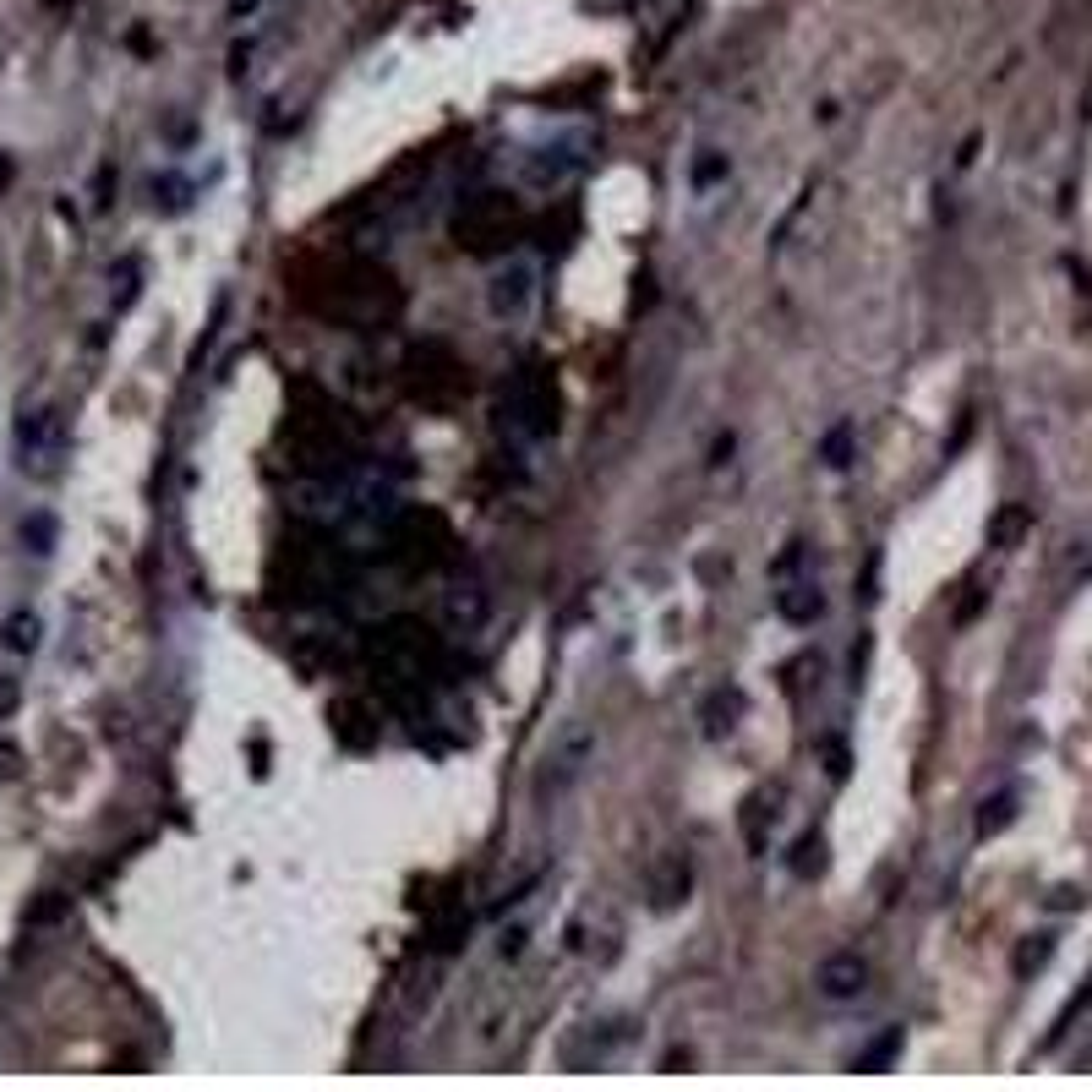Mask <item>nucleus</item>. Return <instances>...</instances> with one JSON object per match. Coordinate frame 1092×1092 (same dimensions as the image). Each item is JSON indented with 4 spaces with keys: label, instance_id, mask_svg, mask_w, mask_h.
Listing matches in <instances>:
<instances>
[{
    "label": "nucleus",
    "instance_id": "15",
    "mask_svg": "<svg viewBox=\"0 0 1092 1092\" xmlns=\"http://www.w3.org/2000/svg\"><path fill=\"white\" fill-rule=\"evenodd\" d=\"M683 891H689V863H683V857H667V874H661V885H656V902L672 907Z\"/></svg>",
    "mask_w": 1092,
    "mask_h": 1092
},
{
    "label": "nucleus",
    "instance_id": "3",
    "mask_svg": "<svg viewBox=\"0 0 1092 1092\" xmlns=\"http://www.w3.org/2000/svg\"><path fill=\"white\" fill-rule=\"evenodd\" d=\"M514 230H519V202L508 197V191H475V197H465V208L454 213V236H459V247H471V252L508 247Z\"/></svg>",
    "mask_w": 1092,
    "mask_h": 1092
},
{
    "label": "nucleus",
    "instance_id": "16",
    "mask_svg": "<svg viewBox=\"0 0 1092 1092\" xmlns=\"http://www.w3.org/2000/svg\"><path fill=\"white\" fill-rule=\"evenodd\" d=\"M803 557H809V546H803V541H787V552L770 563V579H792L803 568Z\"/></svg>",
    "mask_w": 1092,
    "mask_h": 1092
},
{
    "label": "nucleus",
    "instance_id": "24",
    "mask_svg": "<svg viewBox=\"0 0 1092 1092\" xmlns=\"http://www.w3.org/2000/svg\"><path fill=\"white\" fill-rule=\"evenodd\" d=\"M257 0H230V17H241V12H252Z\"/></svg>",
    "mask_w": 1092,
    "mask_h": 1092
},
{
    "label": "nucleus",
    "instance_id": "17",
    "mask_svg": "<svg viewBox=\"0 0 1092 1092\" xmlns=\"http://www.w3.org/2000/svg\"><path fill=\"white\" fill-rule=\"evenodd\" d=\"M896 1049H902V1033H885V1038H880V1044H874V1049H869V1055H857V1070H880V1065H885V1059H891V1055H896Z\"/></svg>",
    "mask_w": 1092,
    "mask_h": 1092
},
{
    "label": "nucleus",
    "instance_id": "25",
    "mask_svg": "<svg viewBox=\"0 0 1092 1092\" xmlns=\"http://www.w3.org/2000/svg\"><path fill=\"white\" fill-rule=\"evenodd\" d=\"M6 181H12V165H6V159H0V186H6Z\"/></svg>",
    "mask_w": 1092,
    "mask_h": 1092
},
{
    "label": "nucleus",
    "instance_id": "14",
    "mask_svg": "<svg viewBox=\"0 0 1092 1092\" xmlns=\"http://www.w3.org/2000/svg\"><path fill=\"white\" fill-rule=\"evenodd\" d=\"M23 541H28V552L44 557L49 546H55V519H49V514H28L23 519Z\"/></svg>",
    "mask_w": 1092,
    "mask_h": 1092
},
{
    "label": "nucleus",
    "instance_id": "18",
    "mask_svg": "<svg viewBox=\"0 0 1092 1092\" xmlns=\"http://www.w3.org/2000/svg\"><path fill=\"white\" fill-rule=\"evenodd\" d=\"M727 176V153H710V159H699V165H693V186L705 191L710 181H721Z\"/></svg>",
    "mask_w": 1092,
    "mask_h": 1092
},
{
    "label": "nucleus",
    "instance_id": "21",
    "mask_svg": "<svg viewBox=\"0 0 1092 1092\" xmlns=\"http://www.w3.org/2000/svg\"><path fill=\"white\" fill-rule=\"evenodd\" d=\"M17 764H23V749H17L12 738H0V781H6V775H17Z\"/></svg>",
    "mask_w": 1092,
    "mask_h": 1092
},
{
    "label": "nucleus",
    "instance_id": "12",
    "mask_svg": "<svg viewBox=\"0 0 1092 1092\" xmlns=\"http://www.w3.org/2000/svg\"><path fill=\"white\" fill-rule=\"evenodd\" d=\"M38 639H44V622H38V612H28V607H17L12 618L0 622V645L12 650V656H34Z\"/></svg>",
    "mask_w": 1092,
    "mask_h": 1092
},
{
    "label": "nucleus",
    "instance_id": "4",
    "mask_svg": "<svg viewBox=\"0 0 1092 1092\" xmlns=\"http://www.w3.org/2000/svg\"><path fill=\"white\" fill-rule=\"evenodd\" d=\"M596 760V732L585 727V721H574V727H563L552 738V749H546V760H541V775H536V798H563L568 787H574L579 775H585V764Z\"/></svg>",
    "mask_w": 1092,
    "mask_h": 1092
},
{
    "label": "nucleus",
    "instance_id": "13",
    "mask_svg": "<svg viewBox=\"0 0 1092 1092\" xmlns=\"http://www.w3.org/2000/svg\"><path fill=\"white\" fill-rule=\"evenodd\" d=\"M481 618H486L481 585H465V590H454V596H448V622H454V628H475Z\"/></svg>",
    "mask_w": 1092,
    "mask_h": 1092
},
{
    "label": "nucleus",
    "instance_id": "5",
    "mask_svg": "<svg viewBox=\"0 0 1092 1092\" xmlns=\"http://www.w3.org/2000/svg\"><path fill=\"white\" fill-rule=\"evenodd\" d=\"M328 306L339 318H388L400 306V290L388 284V273L361 268V273H339V290H333Z\"/></svg>",
    "mask_w": 1092,
    "mask_h": 1092
},
{
    "label": "nucleus",
    "instance_id": "23",
    "mask_svg": "<svg viewBox=\"0 0 1092 1092\" xmlns=\"http://www.w3.org/2000/svg\"><path fill=\"white\" fill-rule=\"evenodd\" d=\"M825 760H831V775H846V754H841V743H825Z\"/></svg>",
    "mask_w": 1092,
    "mask_h": 1092
},
{
    "label": "nucleus",
    "instance_id": "7",
    "mask_svg": "<svg viewBox=\"0 0 1092 1092\" xmlns=\"http://www.w3.org/2000/svg\"><path fill=\"white\" fill-rule=\"evenodd\" d=\"M486 301H492V318H503V323L525 318L530 306H536V262H525V257L503 262V268L492 273Z\"/></svg>",
    "mask_w": 1092,
    "mask_h": 1092
},
{
    "label": "nucleus",
    "instance_id": "9",
    "mask_svg": "<svg viewBox=\"0 0 1092 1092\" xmlns=\"http://www.w3.org/2000/svg\"><path fill=\"white\" fill-rule=\"evenodd\" d=\"M814 988H820L825 999H857L863 988H869V962L857 951H836L820 962V973H814Z\"/></svg>",
    "mask_w": 1092,
    "mask_h": 1092
},
{
    "label": "nucleus",
    "instance_id": "6",
    "mask_svg": "<svg viewBox=\"0 0 1092 1092\" xmlns=\"http://www.w3.org/2000/svg\"><path fill=\"white\" fill-rule=\"evenodd\" d=\"M60 448H66V426H60L55 410H28L17 421V454H23V471L49 475L55 471Z\"/></svg>",
    "mask_w": 1092,
    "mask_h": 1092
},
{
    "label": "nucleus",
    "instance_id": "19",
    "mask_svg": "<svg viewBox=\"0 0 1092 1092\" xmlns=\"http://www.w3.org/2000/svg\"><path fill=\"white\" fill-rule=\"evenodd\" d=\"M825 465H836V471L846 465V426H836V432L825 437Z\"/></svg>",
    "mask_w": 1092,
    "mask_h": 1092
},
{
    "label": "nucleus",
    "instance_id": "10",
    "mask_svg": "<svg viewBox=\"0 0 1092 1092\" xmlns=\"http://www.w3.org/2000/svg\"><path fill=\"white\" fill-rule=\"evenodd\" d=\"M579 170V153H568V148H546L541 159H525V186H536V191H557L568 176Z\"/></svg>",
    "mask_w": 1092,
    "mask_h": 1092
},
{
    "label": "nucleus",
    "instance_id": "11",
    "mask_svg": "<svg viewBox=\"0 0 1092 1092\" xmlns=\"http://www.w3.org/2000/svg\"><path fill=\"white\" fill-rule=\"evenodd\" d=\"M775 612L787 622H814L825 612V596H820V585L814 579H798V585H781L775 590Z\"/></svg>",
    "mask_w": 1092,
    "mask_h": 1092
},
{
    "label": "nucleus",
    "instance_id": "8",
    "mask_svg": "<svg viewBox=\"0 0 1092 1092\" xmlns=\"http://www.w3.org/2000/svg\"><path fill=\"white\" fill-rule=\"evenodd\" d=\"M394 546H400L404 563L432 568V563H443V557H448V530H443V519H437V514H404L400 525H394Z\"/></svg>",
    "mask_w": 1092,
    "mask_h": 1092
},
{
    "label": "nucleus",
    "instance_id": "20",
    "mask_svg": "<svg viewBox=\"0 0 1092 1092\" xmlns=\"http://www.w3.org/2000/svg\"><path fill=\"white\" fill-rule=\"evenodd\" d=\"M17 699H23V689H17V678H6V672H0V721L12 716L17 710Z\"/></svg>",
    "mask_w": 1092,
    "mask_h": 1092
},
{
    "label": "nucleus",
    "instance_id": "1",
    "mask_svg": "<svg viewBox=\"0 0 1092 1092\" xmlns=\"http://www.w3.org/2000/svg\"><path fill=\"white\" fill-rule=\"evenodd\" d=\"M497 415L514 437L525 443H541V437L557 432V383L546 366H519L514 383L503 388V400H497Z\"/></svg>",
    "mask_w": 1092,
    "mask_h": 1092
},
{
    "label": "nucleus",
    "instance_id": "2",
    "mask_svg": "<svg viewBox=\"0 0 1092 1092\" xmlns=\"http://www.w3.org/2000/svg\"><path fill=\"white\" fill-rule=\"evenodd\" d=\"M372 661L400 683H421L437 667V634L421 618H394L372 634Z\"/></svg>",
    "mask_w": 1092,
    "mask_h": 1092
},
{
    "label": "nucleus",
    "instance_id": "22",
    "mask_svg": "<svg viewBox=\"0 0 1092 1092\" xmlns=\"http://www.w3.org/2000/svg\"><path fill=\"white\" fill-rule=\"evenodd\" d=\"M60 912H66V902H60V896H49V902H38L28 917H34V923H49V917H60Z\"/></svg>",
    "mask_w": 1092,
    "mask_h": 1092
}]
</instances>
